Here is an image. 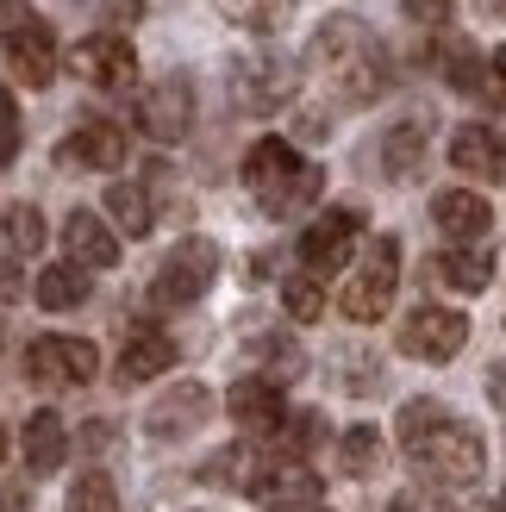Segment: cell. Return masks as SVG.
I'll use <instances>...</instances> for the list:
<instances>
[{
	"label": "cell",
	"instance_id": "obj_6",
	"mask_svg": "<svg viewBox=\"0 0 506 512\" xmlns=\"http://www.w3.org/2000/svg\"><path fill=\"white\" fill-rule=\"evenodd\" d=\"M394 288H400V244L394 238H375L369 244V256H363V269L344 281V294H338V306H344V319H357V325H375L394 306Z\"/></svg>",
	"mask_w": 506,
	"mask_h": 512
},
{
	"label": "cell",
	"instance_id": "obj_35",
	"mask_svg": "<svg viewBox=\"0 0 506 512\" xmlns=\"http://www.w3.org/2000/svg\"><path fill=\"white\" fill-rule=\"evenodd\" d=\"M338 363L350 369V375H344V388H350V394H369V388H382V363H375V356H363V350H344Z\"/></svg>",
	"mask_w": 506,
	"mask_h": 512
},
{
	"label": "cell",
	"instance_id": "obj_27",
	"mask_svg": "<svg viewBox=\"0 0 506 512\" xmlns=\"http://www.w3.org/2000/svg\"><path fill=\"white\" fill-rule=\"evenodd\" d=\"M107 213H113V225H119L125 238H150V225H157L144 182H113V188H107Z\"/></svg>",
	"mask_w": 506,
	"mask_h": 512
},
{
	"label": "cell",
	"instance_id": "obj_9",
	"mask_svg": "<svg viewBox=\"0 0 506 512\" xmlns=\"http://www.w3.org/2000/svg\"><path fill=\"white\" fill-rule=\"evenodd\" d=\"M357 232H363V213H357V207H332V213H319L307 232H300V269H307L313 281L338 275V269L350 263V250H357Z\"/></svg>",
	"mask_w": 506,
	"mask_h": 512
},
{
	"label": "cell",
	"instance_id": "obj_24",
	"mask_svg": "<svg viewBox=\"0 0 506 512\" xmlns=\"http://www.w3.org/2000/svg\"><path fill=\"white\" fill-rule=\"evenodd\" d=\"M250 363H257V375H263V381L288 388V381L307 375V350H300L288 331H250Z\"/></svg>",
	"mask_w": 506,
	"mask_h": 512
},
{
	"label": "cell",
	"instance_id": "obj_32",
	"mask_svg": "<svg viewBox=\"0 0 506 512\" xmlns=\"http://www.w3.org/2000/svg\"><path fill=\"white\" fill-rule=\"evenodd\" d=\"M63 512H119V488H113L100 469H88V475H75V488H69Z\"/></svg>",
	"mask_w": 506,
	"mask_h": 512
},
{
	"label": "cell",
	"instance_id": "obj_29",
	"mask_svg": "<svg viewBox=\"0 0 506 512\" xmlns=\"http://www.w3.org/2000/svg\"><path fill=\"white\" fill-rule=\"evenodd\" d=\"M0 238H7V250L13 256H38L44 250V213L32 207V200H19V207H7V213H0Z\"/></svg>",
	"mask_w": 506,
	"mask_h": 512
},
{
	"label": "cell",
	"instance_id": "obj_12",
	"mask_svg": "<svg viewBox=\"0 0 506 512\" xmlns=\"http://www.w3.org/2000/svg\"><path fill=\"white\" fill-rule=\"evenodd\" d=\"M232 94L244 113H275L294 100V69L282 57H269V50H257V57H238L232 63Z\"/></svg>",
	"mask_w": 506,
	"mask_h": 512
},
{
	"label": "cell",
	"instance_id": "obj_16",
	"mask_svg": "<svg viewBox=\"0 0 506 512\" xmlns=\"http://www.w3.org/2000/svg\"><path fill=\"white\" fill-rule=\"evenodd\" d=\"M63 250H69V263H82V269H113L119 263V232L100 213L75 207L63 219Z\"/></svg>",
	"mask_w": 506,
	"mask_h": 512
},
{
	"label": "cell",
	"instance_id": "obj_45",
	"mask_svg": "<svg viewBox=\"0 0 506 512\" xmlns=\"http://www.w3.org/2000/svg\"><path fill=\"white\" fill-rule=\"evenodd\" d=\"M488 75H494V82L506 88V44H500V50H494V57H488Z\"/></svg>",
	"mask_w": 506,
	"mask_h": 512
},
{
	"label": "cell",
	"instance_id": "obj_22",
	"mask_svg": "<svg viewBox=\"0 0 506 512\" xmlns=\"http://www.w3.org/2000/svg\"><path fill=\"white\" fill-rule=\"evenodd\" d=\"M19 450H25V469H32V475H57V469H63V456H69V425L44 406V413L25 419Z\"/></svg>",
	"mask_w": 506,
	"mask_h": 512
},
{
	"label": "cell",
	"instance_id": "obj_48",
	"mask_svg": "<svg viewBox=\"0 0 506 512\" xmlns=\"http://www.w3.org/2000/svg\"><path fill=\"white\" fill-rule=\"evenodd\" d=\"M0 450H7V431H0Z\"/></svg>",
	"mask_w": 506,
	"mask_h": 512
},
{
	"label": "cell",
	"instance_id": "obj_38",
	"mask_svg": "<svg viewBox=\"0 0 506 512\" xmlns=\"http://www.w3.org/2000/svg\"><path fill=\"white\" fill-rule=\"evenodd\" d=\"M388 512H444V506L425 494V488H407V494H394V500H388Z\"/></svg>",
	"mask_w": 506,
	"mask_h": 512
},
{
	"label": "cell",
	"instance_id": "obj_37",
	"mask_svg": "<svg viewBox=\"0 0 506 512\" xmlns=\"http://www.w3.org/2000/svg\"><path fill=\"white\" fill-rule=\"evenodd\" d=\"M400 13L413 25H444L450 19V0H400Z\"/></svg>",
	"mask_w": 506,
	"mask_h": 512
},
{
	"label": "cell",
	"instance_id": "obj_3",
	"mask_svg": "<svg viewBox=\"0 0 506 512\" xmlns=\"http://www.w3.org/2000/svg\"><path fill=\"white\" fill-rule=\"evenodd\" d=\"M244 188H250V200H257L269 219H294V213H307L319 200L325 169L300 163V150L288 138H257L244 150Z\"/></svg>",
	"mask_w": 506,
	"mask_h": 512
},
{
	"label": "cell",
	"instance_id": "obj_18",
	"mask_svg": "<svg viewBox=\"0 0 506 512\" xmlns=\"http://www.w3.org/2000/svg\"><path fill=\"white\" fill-rule=\"evenodd\" d=\"M432 219H438V232L457 238V244H482L494 232V207L482 194H469V188H444L432 200Z\"/></svg>",
	"mask_w": 506,
	"mask_h": 512
},
{
	"label": "cell",
	"instance_id": "obj_7",
	"mask_svg": "<svg viewBox=\"0 0 506 512\" xmlns=\"http://www.w3.org/2000/svg\"><path fill=\"white\" fill-rule=\"evenodd\" d=\"M100 369V350L88 338H57V331H44V338L25 344V375H32V388H82L94 381Z\"/></svg>",
	"mask_w": 506,
	"mask_h": 512
},
{
	"label": "cell",
	"instance_id": "obj_20",
	"mask_svg": "<svg viewBox=\"0 0 506 512\" xmlns=\"http://www.w3.org/2000/svg\"><path fill=\"white\" fill-rule=\"evenodd\" d=\"M250 500L269 506V512H300V506H319V481H313L307 463H288V456H275V469L263 475V488L250 494Z\"/></svg>",
	"mask_w": 506,
	"mask_h": 512
},
{
	"label": "cell",
	"instance_id": "obj_21",
	"mask_svg": "<svg viewBox=\"0 0 506 512\" xmlns=\"http://www.w3.org/2000/svg\"><path fill=\"white\" fill-rule=\"evenodd\" d=\"M425 269H432V281H438V288H450V294H482L488 281H494V256L482 244H457V250L432 256Z\"/></svg>",
	"mask_w": 506,
	"mask_h": 512
},
{
	"label": "cell",
	"instance_id": "obj_5",
	"mask_svg": "<svg viewBox=\"0 0 506 512\" xmlns=\"http://www.w3.org/2000/svg\"><path fill=\"white\" fill-rule=\"evenodd\" d=\"M219 263H225V256H219L213 238H182L157 263V275H150V300H157V306H194L219 281Z\"/></svg>",
	"mask_w": 506,
	"mask_h": 512
},
{
	"label": "cell",
	"instance_id": "obj_4",
	"mask_svg": "<svg viewBox=\"0 0 506 512\" xmlns=\"http://www.w3.org/2000/svg\"><path fill=\"white\" fill-rule=\"evenodd\" d=\"M0 57L25 88H50L57 82V32L38 7L25 0H0Z\"/></svg>",
	"mask_w": 506,
	"mask_h": 512
},
{
	"label": "cell",
	"instance_id": "obj_26",
	"mask_svg": "<svg viewBox=\"0 0 506 512\" xmlns=\"http://www.w3.org/2000/svg\"><path fill=\"white\" fill-rule=\"evenodd\" d=\"M38 306L44 313H69V306H82L88 300V269L82 263H57V269H44L38 275Z\"/></svg>",
	"mask_w": 506,
	"mask_h": 512
},
{
	"label": "cell",
	"instance_id": "obj_23",
	"mask_svg": "<svg viewBox=\"0 0 506 512\" xmlns=\"http://www.w3.org/2000/svg\"><path fill=\"white\" fill-rule=\"evenodd\" d=\"M425 144H432V119H400L382 132V169L388 182H413L425 169Z\"/></svg>",
	"mask_w": 506,
	"mask_h": 512
},
{
	"label": "cell",
	"instance_id": "obj_46",
	"mask_svg": "<svg viewBox=\"0 0 506 512\" xmlns=\"http://www.w3.org/2000/svg\"><path fill=\"white\" fill-rule=\"evenodd\" d=\"M300 512H332V506H300Z\"/></svg>",
	"mask_w": 506,
	"mask_h": 512
},
{
	"label": "cell",
	"instance_id": "obj_10",
	"mask_svg": "<svg viewBox=\"0 0 506 512\" xmlns=\"http://www.w3.org/2000/svg\"><path fill=\"white\" fill-rule=\"evenodd\" d=\"M69 69L82 75L88 88H100V94H125L138 82V50L125 44L119 32H94V38H82L69 50Z\"/></svg>",
	"mask_w": 506,
	"mask_h": 512
},
{
	"label": "cell",
	"instance_id": "obj_43",
	"mask_svg": "<svg viewBox=\"0 0 506 512\" xmlns=\"http://www.w3.org/2000/svg\"><path fill=\"white\" fill-rule=\"evenodd\" d=\"M488 400H494V406H506V363H494V369H488Z\"/></svg>",
	"mask_w": 506,
	"mask_h": 512
},
{
	"label": "cell",
	"instance_id": "obj_39",
	"mask_svg": "<svg viewBox=\"0 0 506 512\" xmlns=\"http://www.w3.org/2000/svg\"><path fill=\"white\" fill-rule=\"evenodd\" d=\"M294 138H307V144L332 138V119H325V113H300V119H294Z\"/></svg>",
	"mask_w": 506,
	"mask_h": 512
},
{
	"label": "cell",
	"instance_id": "obj_36",
	"mask_svg": "<svg viewBox=\"0 0 506 512\" xmlns=\"http://www.w3.org/2000/svg\"><path fill=\"white\" fill-rule=\"evenodd\" d=\"M19 157V107H13V88L0 82V169Z\"/></svg>",
	"mask_w": 506,
	"mask_h": 512
},
{
	"label": "cell",
	"instance_id": "obj_33",
	"mask_svg": "<svg viewBox=\"0 0 506 512\" xmlns=\"http://www.w3.org/2000/svg\"><path fill=\"white\" fill-rule=\"evenodd\" d=\"M219 13L244 25V32H275L288 19V0H219Z\"/></svg>",
	"mask_w": 506,
	"mask_h": 512
},
{
	"label": "cell",
	"instance_id": "obj_44",
	"mask_svg": "<svg viewBox=\"0 0 506 512\" xmlns=\"http://www.w3.org/2000/svg\"><path fill=\"white\" fill-rule=\"evenodd\" d=\"M463 512H506V500H500V494H482V500H469Z\"/></svg>",
	"mask_w": 506,
	"mask_h": 512
},
{
	"label": "cell",
	"instance_id": "obj_19",
	"mask_svg": "<svg viewBox=\"0 0 506 512\" xmlns=\"http://www.w3.org/2000/svg\"><path fill=\"white\" fill-rule=\"evenodd\" d=\"M225 413H232L244 431H282V388L275 381H263V375H244V381H232L225 388Z\"/></svg>",
	"mask_w": 506,
	"mask_h": 512
},
{
	"label": "cell",
	"instance_id": "obj_40",
	"mask_svg": "<svg viewBox=\"0 0 506 512\" xmlns=\"http://www.w3.org/2000/svg\"><path fill=\"white\" fill-rule=\"evenodd\" d=\"M0 512H32V488H25V481H7V488H0Z\"/></svg>",
	"mask_w": 506,
	"mask_h": 512
},
{
	"label": "cell",
	"instance_id": "obj_31",
	"mask_svg": "<svg viewBox=\"0 0 506 512\" xmlns=\"http://www.w3.org/2000/svg\"><path fill=\"white\" fill-rule=\"evenodd\" d=\"M325 431H332V425H325V413H288V419H282V438H275V456L300 463L307 450L325 444Z\"/></svg>",
	"mask_w": 506,
	"mask_h": 512
},
{
	"label": "cell",
	"instance_id": "obj_30",
	"mask_svg": "<svg viewBox=\"0 0 506 512\" xmlns=\"http://www.w3.org/2000/svg\"><path fill=\"white\" fill-rule=\"evenodd\" d=\"M438 63H444V82L463 88V94H475V88L488 82V69H482V57H475L469 38H444V44H438Z\"/></svg>",
	"mask_w": 506,
	"mask_h": 512
},
{
	"label": "cell",
	"instance_id": "obj_47",
	"mask_svg": "<svg viewBox=\"0 0 506 512\" xmlns=\"http://www.w3.org/2000/svg\"><path fill=\"white\" fill-rule=\"evenodd\" d=\"M494 7H500V19H506V0H494Z\"/></svg>",
	"mask_w": 506,
	"mask_h": 512
},
{
	"label": "cell",
	"instance_id": "obj_14",
	"mask_svg": "<svg viewBox=\"0 0 506 512\" xmlns=\"http://www.w3.org/2000/svg\"><path fill=\"white\" fill-rule=\"evenodd\" d=\"M57 163L63 169H119L125 163V125H113V119H82L57 144Z\"/></svg>",
	"mask_w": 506,
	"mask_h": 512
},
{
	"label": "cell",
	"instance_id": "obj_41",
	"mask_svg": "<svg viewBox=\"0 0 506 512\" xmlns=\"http://www.w3.org/2000/svg\"><path fill=\"white\" fill-rule=\"evenodd\" d=\"M19 294H25V281H19V269L7 263V256H0V306H13Z\"/></svg>",
	"mask_w": 506,
	"mask_h": 512
},
{
	"label": "cell",
	"instance_id": "obj_17",
	"mask_svg": "<svg viewBox=\"0 0 506 512\" xmlns=\"http://www.w3.org/2000/svg\"><path fill=\"white\" fill-rule=\"evenodd\" d=\"M450 169H463V175H475V182L500 188L506 182V138L488 132V125H463V132L450 138Z\"/></svg>",
	"mask_w": 506,
	"mask_h": 512
},
{
	"label": "cell",
	"instance_id": "obj_2",
	"mask_svg": "<svg viewBox=\"0 0 506 512\" xmlns=\"http://www.w3.org/2000/svg\"><path fill=\"white\" fill-rule=\"evenodd\" d=\"M394 431H400L407 463L419 475H432V481H482V469H488L482 438L438 400H407L400 419H394Z\"/></svg>",
	"mask_w": 506,
	"mask_h": 512
},
{
	"label": "cell",
	"instance_id": "obj_15",
	"mask_svg": "<svg viewBox=\"0 0 506 512\" xmlns=\"http://www.w3.org/2000/svg\"><path fill=\"white\" fill-rule=\"evenodd\" d=\"M163 369H175V338L157 325H138L132 338L119 344V388H138V381H157Z\"/></svg>",
	"mask_w": 506,
	"mask_h": 512
},
{
	"label": "cell",
	"instance_id": "obj_13",
	"mask_svg": "<svg viewBox=\"0 0 506 512\" xmlns=\"http://www.w3.org/2000/svg\"><path fill=\"white\" fill-rule=\"evenodd\" d=\"M207 419H213V388H207V381H175L169 394L150 400L144 431H150V438H188V431H200Z\"/></svg>",
	"mask_w": 506,
	"mask_h": 512
},
{
	"label": "cell",
	"instance_id": "obj_1",
	"mask_svg": "<svg viewBox=\"0 0 506 512\" xmlns=\"http://www.w3.org/2000/svg\"><path fill=\"white\" fill-rule=\"evenodd\" d=\"M307 57H313V69H319V82L332 88L344 107H369V100H382L388 82H394L382 38H375L357 13L325 19L319 32H313V44H307Z\"/></svg>",
	"mask_w": 506,
	"mask_h": 512
},
{
	"label": "cell",
	"instance_id": "obj_8",
	"mask_svg": "<svg viewBox=\"0 0 506 512\" xmlns=\"http://www.w3.org/2000/svg\"><path fill=\"white\" fill-rule=\"evenodd\" d=\"M400 356H413V363H450L463 344H469V319L457 306H413L407 319H400Z\"/></svg>",
	"mask_w": 506,
	"mask_h": 512
},
{
	"label": "cell",
	"instance_id": "obj_34",
	"mask_svg": "<svg viewBox=\"0 0 506 512\" xmlns=\"http://www.w3.org/2000/svg\"><path fill=\"white\" fill-rule=\"evenodd\" d=\"M282 306H288V319L319 325V319H325V288H319L313 275H288V281H282Z\"/></svg>",
	"mask_w": 506,
	"mask_h": 512
},
{
	"label": "cell",
	"instance_id": "obj_25",
	"mask_svg": "<svg viewBox=\"0 0 506 512\" xmlns=\"http://www.w3.org/2000/svg\"><path fill=\"white\" fill-rule=\"evenodd\" d=\"M269 469H275V463H269L257 444H232V450H219L200 475H207V488H244V494H257Z\"/></svg>",
	"mask_w": 506,
	"mask_h": 512
},
{
	"label": "cell",
	"instance_id": "obj_11",
	"mask_svg": "<svg viewBox=\"0 0 506 512\" xmlns=\"http://www.w3.org/2000/svg\"><path fill=\"white\" fill-rule=\"evenodd\" d=\"M138 132L157 138V144H175L194 132V82L188 75H163L138 94Z\"/></svg>",
	"mask_w": 506,
	"mask_h": 512
},
{
	"label": "cell",
	"instance_id": "obj_42",
	"mask_svg": "<svg viewBox=\"0 0 506 512\" xmlns=\"http://www.w3.org/2000/svg\"><path fill=\"white\" fill-rule=\"evenodd\" d=\"M82 444H88V450H107V444H113V425H107V419L82 425Z\"/></svg>",
	"mask_w": 506,
	"mask_h": 512
},
{
	"label": "cell",
	"instance_id": "obj_28",
	"mask_svg": "<svg viewBox=\"0 0 506 512\" xmlns=\"http://www.w3.org/2000/svg\"><path fill=\"white\" fill-rule=\"evenodd\" d=\"M338 469L350 481H369L375 469H382V431H375V425H350L338 438Z\"/></svg>",
	"mask_w": 506,
	"mask_h": 512
}]
</instances>
